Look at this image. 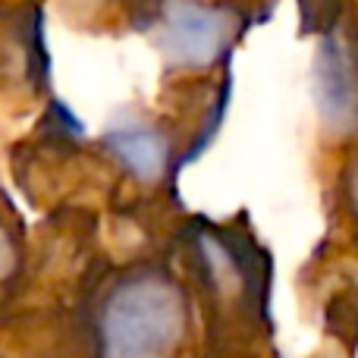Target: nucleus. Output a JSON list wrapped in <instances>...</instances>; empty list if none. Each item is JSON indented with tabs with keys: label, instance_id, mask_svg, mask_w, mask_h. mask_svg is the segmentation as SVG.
Here are the masks:
<instances>
[{
	"label": "nucleus",
	"instance_id": "6e6552de",
	"mask_svg": "<svg viewBox=\"0 0 358 358\" xmlns=\"http://www.w3.org/2000/svg\"><path fill=\"white\" fill-rule=\"evenodd\" d=\"M346 192H349V201H352V210H355V217H358V164H355V167H349Z\"/></svg>",
	"mask_w": 358,
	"mask_h": 358
},
{
	"label": "nucleus",
	"instance_id": "f257e3e1",
	"mask_svg": "<svg viewBox=\"0 0 358 358\" xmlns=\"http://www.w3.org/2000/svg\"><path fill=\"white\" fill-rule=\"evenodd\" d=\"M192 308L164 267H136L113 280L92 315V358H182Z\"/></svg>",
	"mask_w": 358,
	"mask_h": 358
},
{
	"label": "nucleus",
	"instance_id": "0eeeda50",
	"mask_svg": "<svg viewBox=\"0 0 358 358\" xmlns=\"http://www.w3.org/2000/svg\"><path fill=\"white\" fill-rule=\"evenodd\" d=\"M13 267H16V242L10 239V233H6L3 227H0V277H6Z\"/></svg>",
	"mask_w": 358,
	"mask_h": 358
},
{
	"label": "nucleus",
	"instance_id": "f03ea898",
	"mask_svg": "<svg viewBox=\"0 0 358 358\" xmlns=\"http://www.w3.org/2000/svg\"><path fill=\"white\" fill-rule=\"evenodd\" d=\"M201 252V283L214 315L217 336L229 343H248L267 336V292L271 271L264 252H258L242 233H204L198 239Z\"/></svg>",
	"mask_w": 358,
	"mask_h": 358
},
{
	"label": "nucleus",
	"instance_id": "423d86ee",
	"mask_svg": "<svg viewBox=\"0 0 358 358\" xmlns=\"http://www.w3.org/2000/svg\"><path fill=\"white\" fill-rule=\"evenodd\" d=\"M302 13L311 29H330L340 16V0H302Z\"/></svg>",
	"mask_w": 358,
	"mask_h": 358
},
{
	"label": "nucleus",
	"instance_id": "20e7f679",
	"mask_svg": "<svg viewBox=\"0 0 358 358\" xmlns=\"http://www.w3.org/2000/svg\"><path fill=\"white\" fill-rule=\"evenodd\" d=\"M311 79L324 126L336 136L358 132V50L340 31H327L321 41Z\"/></svg>",
	"mask_w": 358,
	"mask_h": 358
},
{
	"label": "nucleus",
	"instance_id": "1a4fd4ad",
	"mask_svg": "<svg viewBox=\"0 0 358 358\" xmlns=\"http://www.w3.org/2000/svg\"><path fill=\"white\" fill-rule=\"evenodd\" d=\"M315 358H343L340 352H321V355H315Z\"/></svg>",
	"mask_w": 358,
	"mask_h": 358
},
{
	"label": "nucleus",
	"instance_id": "7ed1b4c3",
	"mask_svg": "<svg viewBox=\"0 0 358 358\" xmlns=\"http://www.w3.org/2000/svg\"><path fill=\"white\" fill-rule=\"evenodd\" d=\"M151 19L157 25V48L182 69L214 66L239 38V16L201 0H157Z\"/></svg>",
	"mask_w": 358,
	"mask_h": 358
},
{
	"label": "nucleus",
	"instance_id": "39448f33",
	"mask_svg": "<svg viewBox=\"0 0 358 358\" xmlns=\"http://www.w3.org/2000/svg\"><path fill=\"white\" fill-rule=\"evenodd\" d=\"M107 151L138 182H157L170 167V142L151 123H123L107 132Z\"/></svg>",
	"mask_w": 358,
	"mask_h": 358
}]
</instances>
